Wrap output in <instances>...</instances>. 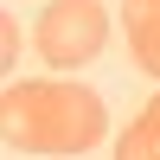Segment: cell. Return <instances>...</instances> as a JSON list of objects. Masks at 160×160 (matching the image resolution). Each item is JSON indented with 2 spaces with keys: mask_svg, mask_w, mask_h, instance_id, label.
<instances>
[{
  "mask_svg": "<svg viewBox=\"0 0 160 160\" xmlns=\"http://www.w3.org/2000/svg\"><path fill=\"white\" fill-rule=\"evenodd\" d=\"M115 160H160V96L115 135Z\"/></svg>",
  "mask_w": 160,
  "mask_h": 160,
  "instance_id": "277c9868",
  "label": "cell"
},
{
  "mask_svg": "<svg viewBox=\"0 0 160 160\" xmlns=\"http://www.w3.org/2000/svg\"><path fill=\"white\" fill-rule=\"evenodd\" d=\"M0 135H7L13 154H83L109 135V109L90 83L32 77V83H7Z\"/></svg>",
  "mask_w": 160,
  "mask_h": 160,
  "instance_id": "6da1fadb",
  "label": "cell"
},
{
  "mask_svg": "<svg viewBox=\"0 0 160 160\" xmlns=\"http://www.w3.org/2000/svg\"><path fill=\"white\" fill-rule=\"evenodd\" d=\"M122 38L135 71H148L160 83V0H122Z\"/></svg>",
  "mask_w": 160,
  "mask_h": 160,
  "instance_id": "3957f363",
  "label": "cell"
},
{
  "mask_svg": "<svg viewBox=\"0 0 160 160\" xmlns=\"http://www.w3.org/2000/svg\"><path fill=\"white\" fill-rule=\"evenodd\" d=\"M32 45H38V58H45L51 71H83V64H96L102 45H109V13H102V0H51V7L38 13V26H32Z\"/></svg>",
  "mask_w": 160,
  "mask_h": 160,
  "instance_id": "7a4b0ae2",
  "label": "cell"
},
{
  "mask_svg": "<svg viewBox=\"0 0 160 160\" xmlns=\"http://www.w3.org/2000/svg\"><path fill=\"white\" fill-rule=\"evenodd\" d=\"M19 45H26V32H19V26H13V19H7V26H0V58H7V64H13V58H19Z\"/></svg>",
  "mask_w": 160,
  "mask_h": 160,
  "instance_id": "5b68a950",
  "label": "cell"
}]
</instances>
